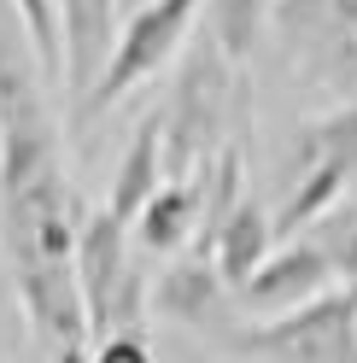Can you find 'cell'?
<instances>
[{"instance_id": "1", "label": "cell", "mask_w": 357, "mask_h": 363, "mask_svg": "<svg viewBox=\"0 0 357 363\" xmlns=\"http://www.w3.org/2000/svg\"><path fill=\"white\" fill-rule=\"evenodd\" d=\"M0 246L47 363H88V323L71 276L76 194L64 176L59 123L24 59L18 18H0Z\"/></svg>"}, {"instance_id": "2", "label": "cell", "mask_w": 357, "mask_h": 363, "mask_svg": "<svg viewBox=\"0 0 357 363\" xmlns=\"http://www.w3.org/2000/svg\"><path fill=\"white\" fill-rule=\"evenodd\" d=\"M71 276H76V305H82V323H88V346L106 340V334H141L147 276L129 258V229L111 211H94V217L76 223Z\"/></svg>"}, {"instance_id": "3", "label": "cell", "mask_w": 357, "mask_h": 363, "mask_svg": "<svg viewBox=\"0 0 357 363\" xmlns=\"http://www.w3.org/2000/svg\"><path fill=\"white\" fill-rule=\"evenodd\" d=\"M293 188H287L281 211L270 217L276 240L310 229L334 199H346V188L357 182V94L340 100L334 111L310 118L299 135H293Z\"/></svg>"}, {"instance_id": "4", "label": "cell", "mask_w": 357, "mask_h": 363, "mask_svg": "<svg viewBox=\"0 0 357 363\" xmlns=\"http://www.w3.org/2000/svg\"><path fill=\"white\" fill-rule=\"evenodd\" d=\"M234 352L258 363H357V281H334L317 299L240 328Z\"/></svg>"}, {"instance_id": "5", "label": "cell", "mask_w": 357, "mask_h": 363, "mask_svg": "<svg viewBox=\"0 0 357 363\" xmlns=\"http://www.w3.org/2000/svg\"><path fill=\"white\" fill-rule=\"evenodd\" d=\"M199 18V0H141V6H129V24L123 35L111 41V53L100 65V77L88 82V94L76 100V123L100 118L111 111L129 88H141L147 77H159L164 65L182 53V41Z\"/></svg>"}, {"instance_id": "6", "label": "cell", "mask_w": 357, "mask_h": 363, "mask_svg": "<svg viewBox=\"0 0 357 363\" xmlns=\"http://www.w3.org/2000/svg\"><path fill=\"white\" fill-rule=\"evenodd\" d=\"M229 77H234V65H222L217 48L199 35V48L188 53L182 77H176L170 106L159 111V152H164L170 176H193L217 152L222 111H229Z\"/></svg>"}, {"instance_id": "7", "label": "cell", "mask_w": 357, "mask_h": 363, "mask_svg": "<svg viewBox=\"0 0 357 363\" xmlns=\"http://www.w3.org/2000/svg\"><path fill=\"white\" fill-rule=\"evenodd\" d=\"M328 287H334V269L317 252V240H310V235H287V246H270V258H264L234 293L252 311H270L276 316V311H293L305 299H317V293H328Z\"/></svg>"}, {"instance_id": "8", "label": "cell", "mask_w": 357, "mask_h": 363, "mask_svg": "<svg viewBox=\"0 0 357 363\" xmlns=\"http://www.w3.org/2000/svg\"><path fill=\"white\" fill-rule=\"evenodd\" d=\"M193 223H199V170L159 182L152 199L135 211V223H129V235H135L141 252H176V246L193 240Z\"/></svg>"}, {"instance_id": "9", "label": "cell", "mask_w": 357, "mask_h": 363, "mask_svg": "<svg viewBox=\"0 0 357 363\" xmlns=\"http://www.w3.org/2000/svg\"><path fill=\"white\" fill-rule=\"evenodd\" d=\"M270 246H276V229H270V211L258 206V199H240V206L217 223V235H211V269H217V281L222 287H240L252 276V269L270 258Z\"/></svg>"}, {"instance_id": "10", "label": "cell", "mask_w": 357, "mask_h": 363, "mask_svg": "<svg viewBox=\"0 0 357 363\" xmlns=\"http://www.w3.org/2000/svg\"><path fill=\"white\" fill-rule=\"evenodd\" d=\"M164 182V152H159V111L152 118H141V129L129 135V147H123V158H118V176H111V217L123 223H135V211L152 199V188Z\"/></svg>"}, {"instance_id": "11", "label": "cell", "mask_w": 357, "mask_h": 363, "mask_svg": "<svg viewBox=\"0 0 357 363\" xmlns=\"http://www.w3.org/2000/svg\"><path fill=\"white\" fill-rule=\"evenodd\" d=\"M217 299H222V281H217L211 258H176L164 276L152 281L147 311L170 316V323H205V316L217 311Z\"/></svg>"}, {"instance_id": "12", "label": "cell", "mask_w": 357, "mask_h": 363, "mask_svg": "<svg viewBox=\"0 0 357 363\" xmlns=\"http://www.w3.org/2000/svg\"><path fill=\"white\" fill-rule=\"evenodd\" d=\"M199 12H205V41L217 48V59L240 71L264 35V0H199Z\"/></svg>"}, {"instance_id": "13", "label": "cell", "mask_w": 357, "mask_h": 363, "mask_svg": "<svg viewBox=\"0 0 357 363\" xmlns=\"http://www.w3.org/2000/svg\"><path fill=\"white\" fill-rule=\"evenodd\" d=\"M305 235L317 240V252L328 258L334 281H357V199H334Z\"/></svg>"}, {"instance_id": "14", "label": "cell", "mask_w": 357, "mask_h": 363, "mask_svg": "<svg viewBox=\"0 0 357 363\" xmlns=\"http://www.w3.org/2000/svg\"><path fill=\"white\" fill-rule=\"evenodd\" d=\"M6 6L18 18V30H24V48L35 53V71L47 82H59L64 53H59V12H53V0H6Z\"/></svg>"}, {"instance_id": "15", "label": "cell", "mask_w": 357, "mask_h": 363, "mask_svg": "<svg viewBox=\"0 0 357 363\" xmlns=\"http://www.w3.org/2000/svg\"><path fill=\"white\" fill-rule=\"evenodd\" d=\"M88 363H152V346L141 334H106L88 346Z\"/></svg>"}, {"instance_id": "16", "label": "cell", "mask_w": 357, "mask_h": 363, "mask_svg": "<svg viewBox=\"0 0 357 363\" xmlns=\"http://www.w3.org/2000/svg\"><path fill=\"white\" fill-rule=\"evenodd\" d=\"M94 6H100V12H106V18H111V12H118V0H94Z\"/></svg>"}, {"instance_id": "17", "label": "cell", "mask_w": 357, "mask_h": 363, "mask_svg": "<svg viewBox=\"0 0 357 363\" xmlns=\"http://www.w3.org/2000/svg\"><path fill=\"white\" fill-rule=\"evenodd\" d=\"M118 6H141V0H118Z\"/></svg>"}]
</instances>
